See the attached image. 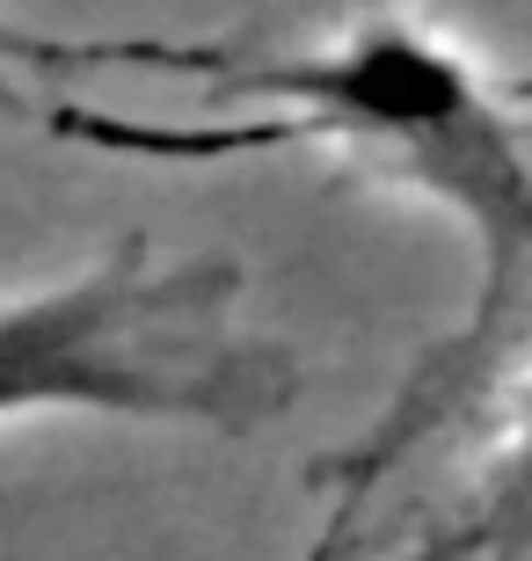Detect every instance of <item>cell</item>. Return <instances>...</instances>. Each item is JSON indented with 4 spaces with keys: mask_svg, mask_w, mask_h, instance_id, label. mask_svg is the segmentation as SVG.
I'll list each match as a JSON object with an SVG mask.
<instances>
[{
    "mask_svg": "<svg viewBox=\"0 0 532 561\" xmlns=\"http://www.w3.org/2000/svg\"><path fill=\"white\" fill-rule=\"evenodd\" d=\"M226 103H263V117L197 131L154 125H81L95 146L132 153H263V146H328L358 168L452 211L482 249V299L467 343L496 329L518 277L532 271V146L525 117L489 88V73L416 15H358L299 51H197Z\"/></svg>",
    "mask_w": 532,
    "mask_h": 561,
    "instance_id": "cell-1",
    "label": "cell"
},
{
    "mask_svg": "<svg viewBox=\"0 0 532 561\" xmlns=\"http://www.w3.org/2000/svg\"><path fill=\"white\" fill-rule=\"evenodd\" d=\"M278 394L263 351L234 335V285L212 263H154L124 241L66 285L0 299V423H248Z\"/></svg>",
    "mask_w": 532,
    "mask_h": 561,
    "instance_id": "cell-2",
    "label": "cell"
},
{
    "mask_svg": "<svg viewBox=\"0 0 532 561\" xmlns=\"http://www.w3.org/2000/svg\"><path fill=\"white\" fill-rule=\"evenodd\" d=\"M525 547H532V394L518 401L511 437L489 459V481L460 518V533H445L423 561H489V554H525Z\"/></svg>",
    "mask_w": 532,
    "mask_h": 561,
    "instance_id": "cell-3",
    "label": "cell"
},
{
    "mask_svg": "<svg viewBox=\"0 0 532 561\" xmlns=\"http://www.w3.org/2000/svg\"><path fill=\"white\" fill-rule=\"evenodd\" d=\"M314 561H321V554H314Z\"/></svg>",
    "mask_w": 532,
    "mask_h": 561,
    "instance_id": "cell-4",
    "label": "cell"
}]
</instances>
